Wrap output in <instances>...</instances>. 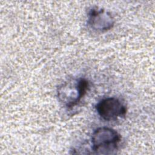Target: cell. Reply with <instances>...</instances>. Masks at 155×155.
I'll list each match as a JSON object with an SVG mask.
<instances>
[{
    "mask_svg": "<svg viewBox=\"0 0 155 155\" xmlns=\"http://www.w3.org/2000/svg\"><path fill=\"white\" fill-rule=\"evenodd\" d=\"M88 86V81L84 78L65 82L58 88V99L67 108H72L85 95Z\"/></svg>",
    "mask_w": 155,
    "mask_h": 155,
    "instance_id": "cell-1",
    "label": "cell"
},
{
    "mask_svg": "<svg viewBox=\"0 0 155 155\" xmlns=\"http://www.w3.org/2000/svg\"><path fill=\"white\" fill-rule=\"evenodd\" d=\"M120 134L115 130L102 127L96 129L91 136V149L97 154H111L117 149Z\"/></svg>",
    "mask_w": 155,
    "mask_h": 155,
    "instance_id": "cell-2",
    "label": "cell"
},
{
    "mask_svg": "<svg viewBox=\"0 0 155 155\" xmlns=\"http://www.w3.org/2000/svg\"><path fill=\"white\" fill-rule=\"evenodd\" d=\"M95 108L99 117L106 121L115 120L127 113L126 106L114 97L102 99L96 104Z\"/></svg>",
    "mask_w": 155,
    "mask_h": 155,
    "instance_id": "cell-3",
    "label": "cell"
},
{
    "mask_svg": "<svg viewBox=\"0 0 155 155\" xmlns=\"http://www.w3.org/2000/svg\"><path fill=\"white\" fill-rule=\"evenodd\" d=\"M114 22V19L111 14L103 8L93 7L88 12L87 24L94 31H107L113 27Z\"/></svg>",
    "mask_w": 155,
    "mask_h": 155,
    "instance_id": "cell-4",
    "label": "cell"
}]
</instances>
